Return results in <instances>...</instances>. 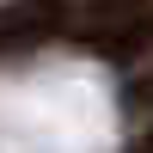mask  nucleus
I'll use <instances>...</instances> for the list:
<instances>
[{"label":"nucleus","instance_id":"39448f33","mask_svg":"<svg viewBox=\"0 0 153 153\" xmlns=\"http://www.w3.org/2000/svg\"><path fill=\"white\" fill-rule=\"evenodd\" d=\"M135 153H153V129H147V135H141V141H135Z\"/></svg>","mask_w":153,"mask_h":153},{"label":"nucleus","instance_id":"7ed1b4c3","mask_svg":"<svg viewBox=\"0 0 153 153\" xmlns=\"http://www.w3.org/2000/svg\"><path fill=\"white\" fill-rule=\"evenodd\" d=\"M147 49H153V0L123 25V31H110L104 43H98V55H104V61H141Z\"/></svg>","mask_w":153,"mask_h":153},{"label":"nucleus","instance_id":"f257e3e1","mask_svg":"<svg viewBox=\"0 0 153 153\" xmlns=\"http://www.w3.org/2000/svg\"><path fill=\"white\" fill-rule=\"evenodd\" d=\"M61 31H68V0H12V6H0V55L49 43Z\"/></svg>","mask_w":153,"mask_h":153},{"label":"nucleus","instance_id":"20e7f679","mask_svg":"<svg viewBox=\"0 0 153 153\" xmlns=\"http://www.w3.org/2000/svg\"><path fill=\"white\" fill-rule=\"evenodd\" d=\"M123 110H129V117H141V110H153V74H135V80L123 86Z\"/></svg>","mask_w":153,"mask_h":153},{"label":"nucleus","instance_id":"f03ea898","mask_svg":"<svg viewBox=\"0 0 153 153\" xmlns=\"http://www.w3.org/2000/svg\"><path fill=\"white\" fill-rule=\"evenodd\" d=\"M141 6H147V0H92V6H86L80 19H68V25H74V37H80V43H92V49H98L110 31H123Z\"/></svg>","mask_w":153,"mask_h":153}]
</instances>
